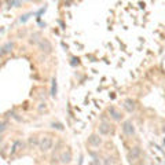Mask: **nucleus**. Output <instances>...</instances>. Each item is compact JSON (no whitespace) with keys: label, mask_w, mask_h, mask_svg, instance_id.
<instances>
[{"label":"nucleus","mask_w":165,"mask_h":165,"mask_svg":"<svg viewBox=\"0 0 165 165\" xmlns=\"http://www.w3.org/2000/svg\"><path fill=\"white\" fill-rule=\"evenodd\" d=\"M121 130H123L124 135H127V136H134V135L136 134L135 125L131 120H125L124 123H123V125H121Z\"/></svg>","instance_id":"nucleus-1"},{"label":"nucleus","mask_w":165,"mask_h":165,"mask_svg":"<svg viewBox=\"0 0 165 165\" xmlns=\"http://www.w3.org/2000/svg\"><path fill=\"white\" fill-rule=\"evenodd\" d=\"M52 144H54V139L51 136H44V138L40 139V144H39V147H40L41 152H48L50 149H52Z\"/></svg>","instance_id":"nucleus-2"},{"label":"nucleus","mask_w":165,"mask_h":165,"mask_svg":"<svg viewBox=\"0 0 165 165\" xmlns=\"http://www.w3.org/2000/svg\"><path fill=\"white\" fill-rule=\"evenodd\" d=\"M140 154H142V150H140V147H134L132 150H130L128 152V154H127V157H128V161H130L131 164L134 162V161H136L140 157Z\"/></svg>","instance_id":"nucleus-3"},{"label":"nucleus","mask_w":165,"mask_h":165,"mask_svg":"<svg viewBox=\"0 0 165 165\" xmlns=\"http://www.w3.org/2000/svg\"><path fill=\"white\" fill-rule=\"evenodd\" d=\"M98 131H99V135H110L112 134V125L106 123V121H103L101 123L98 127Z\"/></svg>","instance_id":"nucleus-4"},{"label":"nucleus","mask_w":165,"mask_h":165,"mask_svg":"<svg viewBox=\"0 0 165 165\" xmlns=\"http://www.w3.org/2000/svg\"><path fill=\"white\" fill-rule=\"evenodd\" d=\"M88 144H89V146H92V147H99V146L102 144V138H101L99 135H96V134L89 135Z\"/></svg>","instance_id":"nucleus-5"},{"label":"nucleus","mask_w":165,"mask_h":165,"mask_svg":"<svg viewBox=\"0 0 165 165\" xmlns=\"http://www.w3.org/2000/svg\"><path fill=\"white\" fill-rule=\"evenodd\" d=\"M37 45H39V48H40L43 52H45V54H50L51 51H52V44H51L47 39H41V41Z\"/></svg>","instance_id":"nucleus-6"},{"label":"nucleus","mask_w":165,"mask_h":165,"mask_svg":"<svg viewBox=\"0 0 165 165\" xmlns=\"http://www.w3.org/2000/svg\"><path fill=\"white\" fill-rule=\"evenodd\" d=\"M123 106H124V109H125V110H127L128 113H132L135 109H136V102H135L134 99L128 98V99H125V101H124Z\"/></svg>","instance_id":"nucleus-7"},{"label":"nucleus","mask_w":165,"mask_h":165,"mask_svg":"<svg viewBox=\"0 0 165 165\" xmlns=\"http://www.w3.org/2000/svg\"><path fill=\"white\" fill-rule=\"evenodd\" d=\"M107 112H109V114H110V117H112L114 121H121V118H123V114H121L118 110H117L114 106H110L109 109H107Z\"/></svg>","instance_id":"nucleus-8"},{"label":"nucleus","mask_w":165,"mask_h":165,"mask_svg":"<svg viewBox=\"0 0 165 165\" xmlns=\"http://www.w3.org/2000/svg\"><path fill=\"white\" fill-rule=\"evenodd\" d=\"M59 162L62 165H67L72 162V153L67 150V152H63L61 156H59Z\"/></svg>","instance_id":"nucleus-9"},{"label":"nucleus","mask_w":165,"mask_h":165,"mask_svg":"<svg viewBox=\"0 0 165 165\" xmlns=\"http://www.w3.org/2000/svg\"><path fill=\"white\" fill-rule=\"evenodd\" d=\"M23 146H25V144H23L22 140H19V139H18V140H15V142L13 143V146H11V152H10V154H11V156L17 154L21 149H23Z\"/></svg>","instance_id":"nucleus-10"},{"label":"nucleus","mask_w":165,"mask_h":165,"mask_svg":"<svg viewBox=\"0 0 165 165\" xmlns=\"http://www.w3.org/2000/svg\"><path fill=\"white\" fill-rule=\"evenodd\" d=\"M13 48H14V43H13V41H8V43H6V44L1 47V55L4 57V55L10 54L11 51H13Z\"/></svg>","instance_id":"nucleus-11"},{"label":"nucleus","mask_w":165,"mask_h":165,"mask_svg":"<svg viewBox=\"0 0 165 165\" xmlns=\"http://www.w3.org/2000/svg\"><path fill=\"white\" fill-rule=\"evenodd\" d=\"M57 92H58V84H57V79L54 77L51 80V96L55 98L57 96Z\"/></svg>","instance_id":"nucleus-12"},{"label":"nucleus","mask_w":165,"mask_h":165,"mask_svg":"<svg viewBox=\"0 0 165 165\" xmlns=\"http://www.w3.org/2000/svg\"><path fill=\"white\" fill-rule=\"evenodd\" d=\"M40 37V33H35V35H32V39H30V43H35V44H39L41 41V39H39Z\"/></svg>","instance_id":"nucleus-13"},{"label":"nucleus","mask_w":165,"mask_h":165,"mask_svg":"<svg viewBox=\"0 0 165 165\" xmlns=\"http://www.w3.org/2000/svg\"><path fill=\"white\" fill-rule=\"evenodd\" d=\"M51 127H52L54 130H58V131H63V130H65L63 124H61V123H51Z\"/></svg>","instance_id":"nucleus-14"},{"label":"nucleus","mask_w":165,"mask_h":165,"mask_svg":"<svg viewBox=\"0 0 165 165\" xmlns=\"http://www.w3.org/2000/svg\"><path fill=\"white\" fill-rule=\"evenodd\" d=\"M7 125H8V121H7V120L1 121V130H0V131H1V134H4V132H6V130H7Z\"/></svg>","instance_id":"nucleus-15"},{"label":"nucleus","mask_w":165,"mask_h":165,"mask_svg":"<svg viewBox=\"0 0 165 165\" xmlns=\"http://www.w3.org/2000/svg\"><path fill=\"white\" fill-rule=\"evenodd\" d=\"M29 143H30V144H40V140H37L36 136H32V138L29 139Z\"/></svg>","instance_id":"nucleus-16"},{"label":"nucleus","mask_w":165,"mask_h":165,"mask_svg":"<svg viewBox=\"0 0 165 165\" xmlns=\"http://www.w3.org/2000/svg\"><path fill=\"white\" fill-rule=\"evenodd\" d=\"M29 17H30V14H26V15L21 17V22H26L28 19H29Z\"/></svg>","instance_id":"nucleus-17"},{"label":"nucleus","mask_w":165,"mask_h":165,"mask_svg":"<svg viewBox=\"0 0 165 165\" xmlns=\"http://www.w3.org/2000/svg\"><path fill=\"white\" fill-rule=\"evenodd\" d=\"M70 65H72V66H76V65H79V59L73 58V59H72V62H70Z\"/></svg>","instance_id":"nucleus-18"},{"label":"nucleus","mask_w":165,"mask_h":165,"mask_svg":"<svg viewBox=\"0 0 165 165\" xmlns=\"http://www.w3.org/2000/svg\"><path fill=\"white\" fill-rule=\"evenodd\" d=\"M43 109H45V103H40V106H39V110H43Z\"/></svg>","instance_id":"nucleus-19"},{"label":"nucleus","mask_w":165,"mask_h":165,"mask_svg":"<svg viewBox=\"0 0 165 165\" xmlns=\"http://www.w3.org/2000/svg\"><path fill=\"white\" fill-rule=\"evenodd\" d=\"M162 131H164V132H165V125H164V128H162Z\"/></svg>","instance_id":"nucleus-20"},{"label":"nucleus","mask_w":165,"mask_h":165,"mask_svg":"<svg viewBox=\"0 0 165 165\" xmlns=\"http://www.w3.org/2000/svg\"><path fill=\"white\" fill-rule=\"evenodd\" d=\"M164 144H165V139H164Z\"/></svg>","instance_id":"nucleus-21"},{"label":"nucleus","mask_w":165,"mask_h":165,"mask_svg":"<svg viewBox=\"0 0 165 165\" xmlns=\"http://www.w3.org/2000/svg\"><path fill=\"white\" fill-rule=\"evenodd\" d=\"M152 165H154V164H152Z\"/></svg>","instance_id":"nucleus-22"}]
</instances>
